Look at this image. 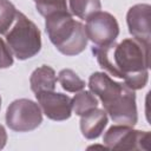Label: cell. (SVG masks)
<instances>
[{
  "label": "cell",
  "mask_w": 151,
  "mask_h": 151,
  "mask_svg": "<svg viewBox=\"0 0 151 151\" xmlns=\"http://www.w3.org/2000/svg\"><path fill=\"white\" fill-rule=\"evenodd\" d=\"M98 64L109 74L124 79L132 90L143 88L149 79L150 44L136 38L124 39L117 44L116 40L92 48Z\"/></svg>",
  "instance_id": "6da1fadb"
},
{
  "label": "cell",
  "mask_w": 151,
  "mask_h": 151,
  "mask_svg": "<svg viewBox=\"0 0 151 151\" xmlns=\"http://www.w3.org/2000/svg\"><path fill=\"white\" fill-rule=\"evenodd\" d=\"M88 87L100 99L105 112L114 123L129 126L136 125L138 116L134 90L125 83L114 81L104 72L92 73L88 79Z\"/></svg>",
  "instance_id": "7a4b0ae2"
},
{
  "label": "cell",
  "mask_w": 151,
  "mask_h": 151,
  "mask_svg": "<svg viewBox=\"0 0 151 151\" xmlns=\"http://www.w3.org/2000/svg\"><path fill=\"white\" fill-rule=\"evenodd\" d=\"M45 28L51 42L65 55H77L87 45L85 26L73 19L70 12L54 13L46 17Z\"/></svg>",
  "instance_id": "3957f363"
},
{
  "label": "cell",
  "mask_w": 151,
  "mask_h": 151,
  "mask_svg": "<svg viewBox=\"0 0 151 151\" xmlns=\"http://www.w3.org/2000/svg\"><path fill=\"white\" fill-rule=\"evenodd\" d=\"M6 44L17 59L26 60L40 52L41 34L33 21L18 12L15 25L6 33Z\"/></svg>",
  "instance_id": "277c9868"
},
{
  "label": "cell",
  "mask_w": 151,
  "mask_h": 151,
  "mask_svg": "<svg viewBox=\"0 0 151 151\" xmlns=\"http://www.w3.org/2000/svg\"><path fill=\"white\" fill-rule=\"evenodd\" d=\"M42 123L40 106L29 99H17L9 104L6 111L7 126L17 132H28L35 130Z\"/></svg>",
  "instance_id": "5b68a950"
},
{
  "label": "cell",
  "mask_w": 151,
  "mask_h": 151,
  "mask_svg": "<svg viewBox=\"0 0 151 151\" xmlns=\"http://www.w3.org/2000/svg\"><path fill=\"white\" fill-rule=\"evenodd\" d=\"M106 149L118 150H149L150 132L133 130L129 125H113L104 134Z\"/></svg>",
  "instance_id": "8992f818"
},
{
  "label": "cell",
  "mask_w": 151,
  "mask_h": 151,
  "mask_svg": "<svg viewBox=\"0 0 151 151\" xmlns=\"http://www.w3.org/2000/svg\"><path fill=\"white\" fill-rule=\"evenodd\" d=\"M85 32L87 39L96 46H101L116 40L119 34V25L112 14L98 11L86 19Z\"/></svg>",
  "instance_id": "52a82bcc"
},
{
  "label": "cell",
  "mask_w": 151,
  "mask_h": 151,
  "mask_svg": "<svg viewBox=\"0 0 151 151\" xmlns=\"http://www.w3.org/2000/svg\"><path fill=\"white\" fill-rule=\"evenodd\" d=\"M35 98L42 113L57 122L66 120L72 114V98L54 91L37 92Z\"/></svg>",
  "instance_id": "ba28073f"
},
{
  "label": "cell",
  "mask_w": 151,
  "mask_h": 151,
  "mask_svg": "<svg viewBox=\"0 0 151 151\" xmlns=\"http://www.w3.org/2000/svg\"><path fill=\"white\" fill-rule=\"evenodd\" d=\"M150 5L137 4L132 6L126 14V22L130 34L146 44H150Z\"/></svg>",
  "instance_id": "9c48e42d"
},
{
  "label": "cell",
  "mask_w": 151,
  "mask_h": 151,
  "mask_svg": "<svg viewBox=\"0 0 151 151\" xmlns=\"http://www.w3.org/2000/svg\"><path fill=\"white\" fill-rule=\"evenodd\" d=\"M80 117V131L86 139L98 138L107 124V113L98 107L85 112Z\"/></svg>",
  "instance_id": "30bf717a"
},
{
  "label": "cell",
  "mask_w": 151,
  "mask_h": 151,
  "mask_svg": "<svg viewBox=\"0 0 151 151\" xmlns=\"http://www.w3.org/2000/svg\"><path fill=\"white\" fill-rule=\"evenodd\" d=\"M55 83H57L55 72L51 66L47 65H41L40 67L35 68L29 78L31 90L34 93L42 91H54Z\"/></svg>",
  "instance_id": "8fae6325"
},
{
  "label": "cell",
  "mask_w": 151,
  "mask_h": 151,
  "mask_svg": "<svg viewBox=\"0 0 151 151\" xmlns=\"http://www.w3.org/2000/svg\"><path fill=\"white\" fill-rule=\"evenodd\" d=\"M67 4L70 13L84 20L101 8L100 0H68Z\"/></svg>",
  "instance_id": "7c38bea8"
},
{
  "label": "cell",
  "mask_w": 151,
  "mask_h": 151,
  "mask_svg": "<svg viewBox=\"0 0 151 151\" xmlns=\"http://www.w3.org/2000/svg\"><path fill=\"white\" fill-rule=\"evenodd\" d=\"M98 106V99L91 91H79L72 98V111L77 116H81L85 112Z\"/></svg>",
  "instance_id": "4fadbf2b"
},
{
  "label": "cell",
  "mask_w": 151,
  "mask_h": 151,
  "mask_svg": "<svg viewBox=\"0 0 151 151\" xmlns=\"http://www.w3.org/2000/svg\"><path fill=\"white\" fill-rule=\"evenodd\" d=\"M58 81L61 87L67 92H79L85 87V81L70 68H64L58 74Z\"/></svg>",
  "instance_id": "5bb4252c"
},
{
  "label": "cell",
  "mask_w": 151,
  "mask_h": 151,
  "mask_svg": "<svg viewBox=\"0 0 151 151\" xmlns=\"http://www.w3.org/2000/svg\"><path fill=\"white\" fill-rule=\"evenodd\" d=\"M35 4L37 11L42 17H48L54 13L70 12L68 11V0H33Z\"/></svg>",
  "instance_id": "9a60e30c"
},
{
  "label": "cell",
  "mask_w": 151,
  "mask_h": 151,
  "mask_svg": "<svg viewBox=\"0 0 151 151\" xmlns=\"http://www.w3.org/2000/svg\"><path fill=\"white\" fill-rule=\"evenodd\" d=\"M18 11L9 0H0V34L7 32L17 18Z\"/></svg>",
  "instance_id": "2e32d148"
},
{
  "label": "cell",
  "mask_w": 151,
  "mask_h": 151,
  "mask_svg": "<svg viewBox=\"0 0 151 151\" xmlns=\"http://www.w3.org/2000/svg\"><path fill=\"white\" fill-rule=\"evenodd\" d=\"M13 65V54L7 44L0 38V68H7Z\"/></svg>",
  "instance_id": "e0dca14e"
},
{
  "label": "cell",
  "mask_w": 151,
  "mask_h": 151,
  "mask_svg": "<svg viewBox=\"0 0 151 151\" xmlns=\"http://www.w3.org/2000/svg\"><path fill=\"white\" fill-rule=\"evenodd\" d=\"M6 142H7V133H6V130L2 125H0V150L6 145Z\"/></svg>",
  "instance_id": "ac0fdd59"
},
{
  "label": "cell",
  "mask_w": 151,
  "mask_h": 151,
  "mask_svg": "<svg viewBox=\"0 0 151 151\" xmlns=\"http://www.w3.org/2000/svg\"><path fill=\"white\" fill-rule=\"evenodd\" d=\"M0 107H1V97H0Z\"/></svg>",
  "instance_id": "d6986e66"
}]
</instances>
